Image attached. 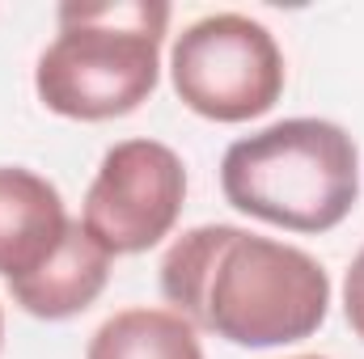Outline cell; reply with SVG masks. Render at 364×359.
<instances>
[{"label": "cell", "mask_w": 364, "mask_h": 359, "mask_svg": "<svg viewBox=\"0 0 364 359\" xmlns=\"http://www.w3.org/2000/svg\"><path fill=\"white\" fill-rule=\"evenodd\" d=\"M220 190L229 207L263 224L331 233L360 199V153L339 123L284 118L229 144Z\"/></svg>", "instance_id": "3957f363"}, {"label": "cell", "mask_w": 364, "mask_h": 359, "mask_svg": "<svg viewBox=\"0 0 364 359\" xmlns=\"http://www.w3.org/2000/svg\"><path fill=\"white\" fill-rule=\"evenodd\" d=\"M166 26L161 0L60 4V34L34 68L43 106L81 123L132 114L157 89Z\"/></svg>", "instance_id": "7a4b0ae2"}, {"label": "cell", "mask_w": 364, "mask_h": 359, "mask_svg": "<svg viewBox=\"0 0 364 359\" xmlns=\"http://www.w3.org/2000/svg\"><path fill=\"white\" fill-rule=\"evenodd\" d=\"M0 343H4V309H0Z\"/></svg>", "instance_id": "30bf717a"}, {"label": "cell", "mask_w": 364, "mask_h": 359, "mask_svg": "<svg viewBox=\"0 0 364 359\" xmlns=\"http://www.w3.org/2000/svg\"><path fill=\"white\" fill-rule=\"evenodd\" d=\"M161 296L195 330L263 351L318 334L331 275L296 245L237 224H199L166 250Z\"/></svg>", "instance_id": "6da1fadb"}, {"label": "cell", "mask_w": 364, "mask_h": 359, "mask_svg": "<svg viewBox=\"0 0 364 359\" xmlns=\"http://www.w3.org/2000/svg\"><path fill=\"white\" fill-rule=\"evenodd\" d=\"M85 359H203V347L174 309H127L97 326Z\"/></svg>", "instance_id": "ba28073f"}, {"label": "cell", "mask_w": 364, "mask_h": 359, "mask_svg": "<svg viewBox=\"0 0 364 359\" xmlns=\"http://www.w3.org/2000/svg\"><path fill=\"white\" fill-rule=\"evenodd\" d=\"M186 170L178 153L157 140H123L114 144L85 194L81 224L93 241L114 254H144L182 216Z\"/></svg>", "instance_id": "5b68a950"}, {"label": "cell", "mask_w": 364, "mask_h": 359, "mask_svg": "<svg viewBox=\"0 0 364 359\" xmlns=\"http://www.w3.org/2000/svg\"><path fill=\"white\" fill-rule=\"evenodd\" d=\"M301 359H318V355H301Z\"/></svg>", "instance_id": "8fae6325"}, {"label": "cell", "mask_w": 364, "mask_h": 359, "mask_svg": "<svg viewBox=\"0 0 364 359\" xmlns=\"http://www.w3.org/2000/svg\"><path fill=\"white\" fill-rule=\"evenodd\" d=\"M170 77L182 106L212 123L267 114L284 93V55L272 30L246 13H212L186 26L170 51Z\"/></svg>", "instance_id": "277c9868"}, {"label": "cell", "mask_w": 364, "mask_h": 359, "mask_svg": "<svg viewBox=\"0 0 364 359\" xmlns=\"http://www.w3.org/2000/svg\"><path fill=\"white\" fill-rule=\"evenodd\" d=\"M68 228L73 220L51 182L21 165H0V275L9 283L43 267Z\"/></svg>", "instance_id": "8992f818"}, {"label": "cell", "mask_w": 364, "mask_h": 359, "mask_svg": "<svg viewBox=\"0 0 364 359\" xmlns=\"http://www.w3.org/2000/svg\"><path fill=\"white\" fill-rule=\"evenodd\" d=\"M343 313H348V326L364 338V250L352 258L343 279Z\"/></svg>", "instance_id": "9c48e42d"}, {"label": "cell", "mask_w": 364, "mask_h": 359, "mask_svg": "<svg viewBox=\"0 0 364 359\" xmlns=\"http://www.w3.org/2000/svg\"><path fill=\"white\" fill-rule=\"evenodd\" d=\"M110 279V254L85 233V224L77 220L68 228V237L60 241V250L26 279H13V304H21L30 317L43 321H64L85 313L93 300L102 296Z\"/></svg>", "instance_id": "52a82bcc"}]
</instances>
